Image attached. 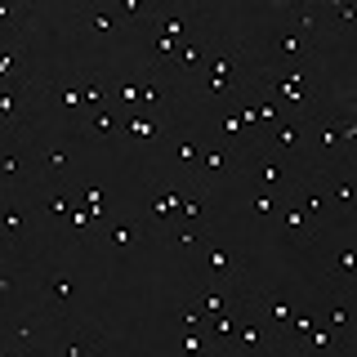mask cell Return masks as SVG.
<instances>
[{
  "mask_svg": "<svg viewBox=\"0 0 357 357\" xmlns=\"http://www.w3.org/2000/svg\"><path fill=\"white\" fill-rule=\"evenodd\" d=\"M174 241H178V245H197V232L183 228V232H174Z\"/></svg>",
  "mask_w": 357,
  "mask_h": 357,
  "instance_id": "cell-36",
  "label": "cell"
},
{
  "mask_svg": "<svg viewBox=\"0 0 357 357\" xmlns=\"http://www.w3.org/2000/svg\"><path fill=\"white\" fill-rule=\"evenodd\" d=\"M197 156H201V148H197V143H188V139H183V143H178V161H183V165H188V174H192V170H197Z\"/></svg>",
  "mask_w": 357,
  "mask_h": 357,
  "instance_id": "cell-35",
  "label": "cell"
},
{
  "mask_svg": "<svg viewBox=\"0 0 357 357\" xmlns=\"http://www.w3.org/2000/svg\"><path fill=\"white\" fill-rule=\"evenodd\" d=\"M116 9H89V27H94V31H112V27H116Z\"/></svg>",
  "mask_w": 357,
  "mask_h": 357,
  "instance_id": "cell-32",
  "label": "cell"
},
{
  "mask_svg": "<svg viewBox=\"0 0 357 357\" xmlns=\"http://www.w3.org/2000/svg\"><path fill=\"white\" fill-rule=\"evenodd\" d=\"M290 14H295V22H299V31H304V36H312V31H317V22H321V9H312V5H290Z\"/></svg>",
  "mask_w": 357,
  "mask_h": 357,
  "instance_id": "cell-27",
  "label": "cell"
},
{
  "mask_svg": "<svg viewBox=\"0 0 357 357\" xmlns=\"http://www.w3.org/2000/svg\"><path fill=\"white\" fill-rule=\"evenodd\" d=\"M321 321H326L335 335H344V331L353 326V299H349V295H340V299H335V304L326 308V317H321Z\"/></svg>",
  "mask_w": 357,
  "mask_h": 357,
  "instance_id": "cell-19",
  "label": "cell"
},
{
  "mask_svg": "<svg viewBox=\"0 0 357 357\" xmlns=\"http://www.w3.org/2000/svg\"><path fill=\"white\" fill-rule=\"evenodd\" d=\"M304 50H308V36L304 31H282V36H277V59H290V63H299L304 59Z\"/></svg>",
  "mask_w": 357,
  "mask_h": 357,
  "instance_id": "cell-20",
  "label": "cell"
},
{
  "mask_svg": "<svg viewBox=\"0 0 357 357\" xmlns=\"http://www.w3.org/2000/svg\"><path fill=\"white\" fill-rule=\"evenodd\" d=\"M134 241H139V223H130V219H112V245H116V250H130Z\"/></svg>",
  "mask_w": 357,
  "mask_h": 357,
  "instance_id": "cell-25",
  "label": "cell"
},
{
  "mask_svg": "<svg viewBox=\"0 0 357 357\" xmlns=\"http://www.w3.org/2000/svg\"><path fill=\"white\" fill-rule=\"evenodd\" d=\"M295 308H299V304H290L286 295H268V299H264V304L255 308V312H259V317H264V326L273 331V340H282V331H286V321L295 317Z\"/></svg>",
  "mask_w": 357,
  "mask_h": 357,
  "instance_id": "cell-12",
  "label": "cell"
},
{
  "mask_svg": "<svg viewBox=\"0 0 357 357\" xmlns=\"http://www.w3.org/2000/svg\"><path fill=\"white\" fill-rule=\"evenodd\" d=\"M353 268H357V250H340V255H335V282L349 286L353 282Z\"/></svg>",
  "mask_w": 357,
  "mask_h": 357,
  "instance_id": "cell-28",
  "label": "cell"
},
{
  "mask_svg": "<svg viewBox=\"0 0 357 357\" xmlns=\"http://www.w3.org/2000/svg\"><path fill=\"white\" fill-rule=\"evenodd\" d=\"M264 152L286 156V161H299V156L308 152V121H304V112H290V116L277 121V126L264 134Z\"/></svg>",
  "mask_w": 357,
  "mask_h": 357,
  "instance_id": "cell-2",
  "label": "cell"
},
{
  "mask_svg": "<svg viewBox=\"0 0 357 357\" xmlns=\"http://www.w3.org/2000/svg\"><path fill=\"white\" fill-rule=\"evenodd\" d=\"M321 183H331V192H326V201L335 210H349L353 206V183L344 174H321Z\"/></svg>",
  "mask_w": 357,
  "mask_h": 357,
  "instance_id": "cell-21",
  "label": "cell"
},
{
  "mask_svg": "<svg viewBox=\"0 0 357 357\" xmlns=\"http://www.w3.org/2000/svg\"><path fill=\"white\" fill-rule=\"evenodd\" d=\"M219 286H223V277H215V282H210V286H201V290H197V308L206 312V317H215V312L232 308L228 299H223V290H219Z\"/></svg>",
  "mask_w": 357,
  "mask_h": 357,
  "instance_id": "cell-18",
  "label": "cell"
},
{
  "mask_svg": "<svg viewBox=\"0 0 357 357\" xmlns=\"http://www.w3.org/2000/svg\"><path fill=\"white\" fill-rule=\"evenodd\" d=\"M14 295H18V273H14V259H9L5 268H0V299L9 304Z\"/></svg>",
  "mask_w": 357,
  "mask_h": 357,
  "instance_id": "cell-31",
  "label": "cell"
},
{
  "mask_svg": "<svg viewBox=\"0 0 357 357\" xmlns=\"http://www.w3.org/2000/svg\"><path fill=\"white\" fill-rule=\"evenodd\" d=\"M206 54H210L206 40H183V45H178V54H174V63H170V72H192V67L206 63Z\"/></svg>",
  "mask_w": 357,
  "mask_h": 357,
  "instance_id": "cell-16",
  "label": "cell"
},
{
  "mask_svg": "<svg viewBox=\"0 0 357 357\" xmlns=\"http://www.w3.org/2000/svg\"><path fill=\"white\" fill-rule=\"evenodd\" d=\"M27 335H36V321H9V344H18V340H27Z\"/></svg>",
  "mask_w": 357,
  "mask_h": 357,
  "instance_id": "cell-34",
  "label": "cell"
},
{
  "mask_svg": "<svg viewBox=\"0 0 357 357\" xmlns=\"http://www.w3.org/2000/svg\"><path fill=\"white\" fill-rule=\"evenodd\" d=\"M5 250H18L22 245V232H27V210L18 206V197L9 192V201H5Z\"/></svg>",
  "mask_w": 357,
  "mask_h": 357,
  "instance_id": "cell-13",
  "label": "cell"
},
{
  "mask_svg": "<svg viewBox=\"0 0 357 357\" xmlns=\"http://www.w3.org/2000/svg\"><path fill=\"white\" fill-rule=\"evenodd\" d=\"M277 206H282V197H277V192H264V188H255V192H250V210L259 219H273Z\"/></svg>",
  "mask_w": 357,
  "mask_h": 357,
  "instance_id": "cell-26",
  "label": "cell"
},
{
  "mask_svg": "<svg viewBox=\"0 0 357 357\" xmlns=\"http://www.w3.org/2000/svg\"><path fill=\"white\" fill-rule=\"evenodd\" d=\"M50 103V89H22V85H5V94H0V126L14 134L22 121L40 116V107Z\"/></svg>",
  "mask_w": 357,
  "mask_h": 357,
  "instance_id": "cell-3",
  "label": "cell"
},
{
  "mask_svg": "<svg viewBox=\"0 0 357 357\" xmlns=\"http://www.w3.org/2000/svg\"><path fill=\"white\" fill-rule=\"evenodd\" d=\"M245 72H250V67H245L241 54H219V50H210L206 63H201V94H206V98H228Z\"/></svg>",
  "mask_w": 357,
  "mask_h": 357,
  "instance_id": "cell-1",
  "label": "cell"
},
{
  "mask_svg": "<svg viewBox=\"0 0 357 357\" xmlns=\"http://www.w3.org/2000/svg\"><path fill=\"white\" fill-rule=\"evenodd\" d=\"M228 156H232V143H223V148H210V152H201L197 156V170L188 174V178H206V174H215L228 165Z\"/></svg>",
  "mask_w": 357,
  "mask_h": 357,
  "instance_id": "cell-17",
  "label": "cell"
},
{
  "mask_svg": "<svg viewBox=\"0 0 357 357\" xmlns=\"http://www.w3.org/2000/svg\"><path fill=\"white\" fill-rule=\"evenodd\" d=\"M268 344H277V340H273V331L264 326V317H259V312H241L228 349H268Z\"/></svg>",
  "mask_w": 357,
  "mask_h": 357,
  "instance_id": "cell-6",
  "label": "cell"
},
{
  "mask_svg": "<svg viewBox=\"0 0 357 357\" xmlns=\"http://www.w3.org/2000/svg\"><path fill=\"white\" fill-rule=\"evenodd\" d=\"M50 98L72 112H85V89H76V85H50Z\"/></svg>",
  "mask_w": 357,
  "mask_h": 357,
  "instance_id": "cell-24",
  "label": "cell"
},
{
  "mask_svg": "<svg viewBox=\"0 0 357 357\" xmlns=\"http://www.w3.org/2000/svg\"><path fill=\"white\" fill-rule=\"evenodd\" d=\"M36 295H40V299H45V304H50L54 312H59V308H67V304H72L76 286H72V277H67V273H59V268H50V273L40 277Z\"/></svg>",
  "mask_w": 357,
  "mask_h": 357,
  "instance_id": "cell-9",
  "label": "cell"
},
{
  "mask_svg": "<svg viewBox=\"0 0 357 357\" xmlns=\"http://www.w3.org/2000/svg\"><path fill=\"white\" fill-rule=\"evenodd\" d=\"M0 178H5V192H18L22 178H36V152H27L22 143H9L5 161H0Z\"/></svg>",
  "mask_w": 357,
  "mask_h": 357,
  "instance_id": "cell-5",
  "label": "cell"
},
{
  "mask_svg": "<svg viewBox=\"0 0 357 357\" xmlns=\"http://www.w3.org/2000/svg\"><path fill=\"white\" fill-rule=\"evenodd\" d=\"M40 192H45V215H50L54 223H63L67 215H72V206H76L72 188H59V183H50V188H40Z\"/></svg>",
  "mask_w": 357,
  "mask_h": 357,
  "instance_id": "cell-14",
  "label": "cell"
},
{
  "mask_svg": "<svg viewBox=\"0 0 357 357\" xmlns=\"http://www.w3.org/2000/svg\"><path fill=\"white\" fill-rule=\"evenodd\" d=\"M148 22H152V31H161V36L183 45V40H192L188 31H192V22H197V9H156Z\"/></svg>",
  "mask_w": 357,
  "mask_h": 357,
  "instance_id": "cell-7",
  "label": "cell"
},
{
  "mask_svg": "<svg viewBox=\"0 0 357 357\" xmlns=\"http://www.w3.org/2000/svg\"><path fill=\"white\" fill-rule=\"evenodd\" d=\"M98 349V340L89 335V340H59V353L63 357H85V353H94Z\"/></svg>",
  "mask_w": 357,
  "mask_h": 357,
  "instance_id": "cell-30",
  "label": "cell"
},
{
  "mask_svg": "<svg viewBox=\"0 0 357 357\" xmlns=\"http://www.w3.org/2000/svg\"><path fill=\"white\" fill-rule=\"evenodd\" d=\"M277 215H282V223H286V232H290V237H299V232L308 228V215H304V210H299V206H295L290 197H282V206H277Z\"/></svg>",
  "mask_w": 357,
  "mask_h": 357,
  "instance_id": "cell-22",
  "label": "cell"
},
{
  "mask_svg": "<svg viewBox=\"0 0 357 357\" xmlns=\"http://www.w3.org/2000/svg\"><path fill=\"white\" fill-rule=\"evenodd\" d=\"M178 219H183V223H197L201 219V201L197 197H178Z\"/></svg>",
  "mask_w": 357,
  "mask_h": 357,
  "instance_id": "cell-33",
  "label": "cell"
},
{
  "mask_svg": "<svg viewBox=\"0 0 357 357\" xmlns=\"http://www.w3.org/2000/svg\"><path fill=\"white\" fill-rule=\"evenodd\" d=\"M174 326L178 331H206V312H201L197 304H178L174 308Z\"/></svg>",
  "mask_w": 357,
  "mask_h": 357,
  "instance_id": "cell-23",
  "label": "cell"
},
{
  "mask_svg": "<svg viewBox=\"0 0 357 357\" xmlns=\"http://www.w3.org/2000/svg\"><path fill=\"white\" fill-rule=\"evenodd\" d=\"M201 264H206V273H210V277H223V273L232 268L228 250H219V245H210V250H206V259H201Z\"/></svg>",
  "mask_w": 357,
  "mask_h": 357,
  "instance_id": "cell-29",
  "label": "cell"
},
{
  "mask_svg": "<svg viewBox=\"0 0 357 357\" xmlns=\"http://www.w3.org/2000/svg\"><path fill=\"white\" fill-rule=\"evenodd\" d=\"M165 98H170V81L161 76V67H148V72H143V81H139V103H143V112H161Z\"/></svg>",
  "mask_w": 357,
  "mask_h": 357,
  "instance_id": "cell-11",
  "label": "cell"
},
{
  "mask_svg": "<svg viewBox=\"0 0 357 357\" xmlns=\"http://www.w3.org/2000/svg\"><path fill=\"white\" fill-rule=\"evenodd\" d=\"M255 178H259L264 192H282V188L290 192V188H295V161L264 152V156H259V165H255Z\"/></svg>",
  "mask_w": 357,
  "mask_h": 357,
  "instance_id": "cell-4",
  "label": "cell"
},
{
  "mask_svg": "<svg viewBox=\"0 0 357 357\" xmlns=\"http://www.w3.org/2000/svg\"><path fill=\"white\" fill-rule=\"evenodd\" d=\"M85 134H94V139H116V134H126V112L121 107H89L85 112Z\"/></svg>",
  "mask_w": 357,
  "mask_h": 357,
  "instance_id": "cell-8",
  "label": "cell"
},
{
  "mask_svg": "<svg viewBox=\"0 0 357 357\" xmlns=\"http://www.w3.org/2000/svg\"><path fill=\"white\" fill-rule=\"evenodd\" d=\"M321 174H326V170H321ZM290 201H295V206L304 210L308 219H317V215H326V210H331L326 188H321V183H312V178H295V197H290Z\"/></svg>",
  "mask_w": 357,
  "mask_h": 357,
  "instance_id": "cell-10",
  "label": "cell"
},
{
  "mask_svg": "<svg viewBox=\"0 0 357 357\" xmlns=\"http://www.w3.org/2000/svg\"><path fill=\"white\" fill-rule=\"evenodd\" d=\"M156 130H161V126H156V112H139V107L126 112V139H130V143L156 139Z\"/></svg>",
  "mask_w": 357,
  "mask_h": 357,
  "instance_id": "cell-15",
  "label": "cell"
}]
</instances>
